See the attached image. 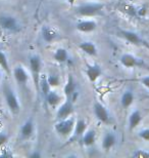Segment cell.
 I'll return each mask as SVG.
<instances>
[{
    "label": "cell",
    "mask_w": 149,
    "mask_h": 158,
    "mask_svg": "<svg viewBox=\"0 0 149 158\" xmlns=\"http://www.w3.org/2000/svg\"><path fill=\"white\" fill-rule=\"evenodd\" d=\"M0 27L4 30L15 32L20 29V24L18 20L10 15H2L0 17Z\"/></svg>",
    "instance_id": "cell-5"
},
{
    "label": "cell",
    "mask_w": 149,
    "mask_h": 158,
    "mask_svg": "<svg viewBox=\"0 0 149 158\" xmlns=\"http://www.w3.org/2000/svg\"><path fill=\"white\" fill-rule=\"evenodd\" d=\"M96 1H100V0H96Z\"/></svg>",
    "instance_id": "cell-34"
},
{
    "label": "cell",
    "mask_w": 149,
    "mask_h": 158,
    "mask_svg": "<svg viewBox=\"0 0 149 158\" xmlns=\"http://www.w3.org/2000/svg\"><path fill=\"white\" fill-rule=\"evenodd\" d=\"M29 65L32 71V76L34 79V83L36 85L37 91H40V72L41 67H42V63L41 59L38 56H32L29 60Z\"/></svg>",
    "instance_id": "cell-2"
},
{
    "label": "cell",
    "mask_w": 149,
    "mask_h": 158,
    "mask_svg": "<svg viewBox=\"0 0 149 158\" xmlns=\"http://www.w3.org/2000/svg\"><path fill=\"white\" fill-rule=\"evenodd\" d=\"M142 120V114L139 110H134L129 116V128L133 131L140 124Z\"/></svg>",
    "instance_id": "cell-13"
},
{
    "label": "cell",
    "mask_w": 149,
    "mask_h": 158,
    "mask_svg": "<svg viewBox=\"0 0 149 158\" xmlns=\"http://www.w3.org/2000/svg\"><path fill=\"white\" fill-rule=\"evenodd\" d=\"M139 137L144 141H149V128H144L139 132Z\"/></svg>",
    "instance_id": "cell-28"
},
{
    "label": "cell",
    "mask_w": 149,
    "mask_h": 158,
    "mask_svg": "<svg viewBox=\"0 0 149 158\" xmlns=\"http://www.w3.org/2000/svg\"><path fill=\"white\" fill-rule=\"evenodd\" d=\"M0 67H1L3 70L5 72L9 73V65H8V61H7V58H6L5 53L0 52Z\"/></svg>",
    "instance_id": "cell-25"
},
{
    "label": "cell",
    "mask_w": 149,
    "mask_h": 158,
    "mask_svg": "<svg viewBox=\"0 0 149 158\" xmlns=\"http://www.w3.org/2000/svg\"><path fill=\"white\" fill-rule=\"evenodd\" d=\"M116 144V137L113 132H107L102 140V148L104 150H110Z\"/></svg>",
    "instance_id": "cell-15"
},
{
    "label": "cell",
    "mask_w": 149,
    "mask_h": 158,
    "mask_svg": "<svg viewBox=\"0 0 149 158\" xmlns=\"http://www.w3.org/2000/svg\"><path fill=\"white\" fill-rule=\"evenodd\" d=\"M34 134V122L33 120H28L23 124L21 128V135L24 139H28L32 137Z\"/></svg>",
    "instance_id": "cell-17"
},
{
    "label": "cell",
    "mask_w": 149,
    "mask_h": 158,
    "mask_svg": "<svg viewBox=\"0 0 149 158\" xmlns=\"http://www.w3.org/2000/svg\"><path fill=\"white\" fill-rule=\"evenodd\" d=\"M48 82H49V85L51 87H57L60 85V78L58 75L56 74H50L48 77Z\"/></svg>",
    "instance_id": "cell-26"
},
{
    "label": "cell",
    "mask_w": 149,
    "mask_h": 158,
    "mask_svg": "<svg viewBox=\"0 0 149 158\" xmlns=\"http://www.w3.org/2000/svg\"><path fill=\"white\" fill-rule=\"evenodd\" d=\"M120 34H122V36L128 41V42L134 44V45H140V44L143 42V40L141 39V37L136 32H133V31L122 30L120 31Z\"/></svg>",
    "instance_id": "cell-10"
},
{
    "label": "cell",
    "mask_w": 149,
    "mask_h": 158,
    "mask_svg": "<svg viewBox=\"0 0 149 158\" xmlns=\"http://www.w3.org/2000/svg\"><path fill=\"white\" fill-rule=\"evenodd\" d=\"M86 75L91 82H95L98 78L101 76V75H102V70H101L99 65H96V64L87 65Z\"/></svg>",
    "instance_id": "cell-9"
},
{
    "label": "cell",
    "mask_w": 149,
    "mask_h": 158,
    "mask_svg": "<svg viewBox=\"0 0 149 158\" xmlns=\"http://www.w3.org/2000/svg\"><path fill=\"white\" fill-rule=\"evenodd\" d=\"M45 99L47 101V103H48L50 106H56L60 102L59 94L56 93V91H53V90L49 91L48 94L45 97Z\"/></svg>",
    "instance_id": "cell-23"
},
{
    "label": "cell",
    "mask_w": 149,
    "mask_h": 158,
    "mask_svg": "<svg viewBox=\"0 0 149 158\" xmlns=\"http://www.w3.org/2000/svg\"><path fill=\"white\" fill-rule=\"evenodd\" d=\"M140 81H141V83L143 84L145 87L149 88V76H145V77H143Z\"/></svg>",
    "instance_id": "cell-30"
},
{
    "label": "cell",
    "mask_w": 149,
    "mask_h": 158,
    "mask_svg": "<svg viewBox=\"0 0 149 158\" xmlns=\"http://www.w3.org/2000/svg\"><path fill=\"white\" fill-rule=\"evenodd\" d=\"M50 87L51 86L49 85L48 79H47V77L45 76V75H43V76L40 78V90L44 96V98L48 94V93L50 91Z\"/></svg>",
    "instance_id": "cell-24"
},
{
    "label": "cell",
    "mask_w": 149,
    "mask_h": 158,
    "mask_svg": "<svg viewBox=\"0 0 149 158\" xmlns=\"http://www.w3.org/2000/svg\"><path fill=\"white\" fill-rule=\"evenodd\" d=\"M120 64L126 68H134V67H137V66L141 65L140 60L136 58L135 56L131 55V53H124V55L120 56Z\"/></svg>",
    "instance_id": "cell-8"
},
{
    "label": "cell",
    "mask_w": 149,
    "mask_h": 158,
    "mask_svg": "<svg viewBox=\"0 0 149 158\" xmlns=\"http://www.w3.org/2000/svg\"><path fill=\"white\" fill-rule=\"evenodd\" d=\"M86 122L84 119H79L76 122L75 129H74V139H79L81 137H83L85 131H86Z\"/></svg>",
    "instance_id": "cell-19"
},
{
    "label": "cell",
    "mask_w": 149,
    "mask_h": 158,
    "mask_svg": "<svg viewBox=\"0 0 149 158\" xmlns=\"http://www.w3.org/2000/svg\"><path fill=\"white\" fill-rule=\"evenodd\" d=\"M75 90H76L75 79L73 78V76L71 74H69V77H68V81H66L65 86V88H63V91H65V94L66 99H72L73 94H75Z\"/></svg>",
    "instance_id": "cell-14"
},
{
    "label": "cell",
    "mask_w": 149,
    "mask_h": 158,
    "mask_svg": "<svg viewBox=\"0 0 149 158\" xmlns=\"http://www.w3.org/2000/svg\"><path fill=\"white\" fill-rule=\"evenodd\" d=\"M41 154L40 153H34V154H31V157H40Z\"/></svg>",
    "instance_id": "cell-32"
},
{
    "label": "cell",
    "mask_w": 149,
    "mask_h": 158,
    "mask_svg": "<svg viewBox=\"0 0 149 158\" xmlns=\"http://www.w3.org/2000/svg\"><path fill=\"white\" fill-rule=\"evenodd\" d=\"M76 28H77V30L80 31V32L88 33V32H92V31L96 30L97 24L92 20L81 21L76 25Z\"/></svg>",
    "instance_id": "cell-11"
},
{
    "label": "cell",
    "mask_w": 149,
    "mask_h": 158,
    "mask_svg": "<svg viewBox=\"0 0 149 158\" xmlns=\"http://www.w3.org/2000/svg\"><path fill=\"white\" fill-rule=\"evenodd\" d=\"M14 76L15 80H17L20 84H26L28 82V79H29L27 71L25 70L22 66H17V67H14Z\"/></svg>",
    "instance_id": "cell-12"
},
{
    "label": "cell",
    "mask_w": 149,
    "mask_h": 158,
    "mask_svg": "<svg viewBox=\"0 0 149 158\" xmlns=\"http://www.w3.org/2000/svg\"><path fill=\"white\" fill-rule=\"evenodd\" d=\"M145 12H146V8H145V7H142V8H140V9L138 10L139 15H145Z\"/></svg>",
    "instance_id": "cell-31"
},
{
    "label": "cell",
    "mask_w": 149,
    "mask_h": 158,
    "mask_svg": "<svg viewBox=\"0 0 149 158\" xmlns=\"http://www.w3.org/2000/svg\"><path fill=\"white\" fill-rule=\"evenodd\" d=\"M4 98H5V102L7 104L10 112L14 115L18 114L21 111V105H20V102H18V99L10 87H5Z\"/></svg>",
    "instance_id": "cell-3"
},
{
    "label": "cell",
    "mask_w": 149,
    "mask_h": 158,
    "mask_svg": "<svg viewBox=\"0 0 149 158\" xmlns=\"http://www.w3.org/2000/svg\"><path fill=\"white\" fill-rule=\"evenodd\" d=\"M79 47H80L85 53H87V55H89V56L97 55V47L93 42H91V41H84V42L79 44Z\"/></svg>",
    "instance_id": "cell-18"
},
{
    "label": "cell",
    "mask_w": 149,
    "mask_h": 158,
    "mask_svg": "<svg viewBox=\"0 0 149 158\" xmlns=\"http://www.w3.org/2000/svg\"><path fill=\"white\" fill-rule=\"evenodd\" d=\"M135 100V96L133 94L132 90H126L125 93L123 94L122 98H120V104L124 108H129L130 106L132 105L133 102Z\"/></svg>",
    "instance_id": "cell-20"
},
{
    "label": "cell",
    "mask_w": 149,
    "mask_h": 158,
    "mask_svg": "<svg viewBox=\"0 0 149 158\" xmlns=\"http://www.w3.org/2000/svg\"><path fill=\"white\" fill-rule=\"evenodd\" d=\"M0 80H1V72H0Z\"/></svg>",
    "instance_id": "cell-33"
},
{
    "label": "cell",
    "mask_w": 149,
    "mask_h": 158,
    "mask_svg": "<svg viewBox=\"0 0 149 158\" xmlns=\"http://www.w3.org/2000/svg\"><path fill=\"white\" fill-rule=\"evenodd\" d=\"M132 156L137 158H149V151L144 149H137L133 152Z\"/></svg>",
    "instance_id": "cell-27"
},
{
    "label": "cell",
    "mask_w": 149,
    "mask_h": 158,
    "mask_svg": "<svg viewBox=\"0 0 149 158\" xmlns=\"http://www.w3.org/2000/svg\"><path fill=\"white\" fill-rule=\"evenodd\" d=\"M75 111L74 104L72 102V99H66V101L59 107L57 113H56V117L58 120L66 119L71 116Z\"/></svg>",
    "instance_id": "cell-6"
},
{
    "label": "cell",
    "mask_w": 149,
    "mask_h": 158,
    "mask_svg": "<svg viewBox=\"0 0 149 158\" xmlns=\"http://www.w3.org/2000/svg\"><path fill=\"white\" fill-rule=\"evenodd\" d=\"M104 4L100 2L85 3L76 8V14L80 17H95L102 14Z\"/></svg>",
    "instance_id": "cell-1"
},
{
    "label": "cell",
    "mask_w": 149,
    "mask_h": 158,
    "mask_svg": "<svg viewBox=\"0 0 149 158\" xmlns=\"http://www.w3.org/2000/svg\"><path fill=\"white\" fill-rule=\"evenodd\" d=\"M95 140H96V132L94 131H85V134L83 135V144L85 146L90 147L95 143Z\"/></svg>",
    "instance_id": "cell-21"
},
{
    "label": "cell",
    "mask_w": 149,
    "mask_h": 158,
    "mask_svg": "<svg viewBox=\"0 0 149 158\" xmlns=\"http://www.w3.org/2000/svg\"><path fill=\"white\" fill-rule=\"evenodd\" d=\"M75 125H76V121L74 118H66V119H62L59 120V121L55 124V131L58 132L60 135H63V137H66V135H69L73 134L75 129Z\"/></svg>",
    "instance_id": "cell-4"
},
{
    "label": "cell",
    "mask_w": 149,
    "mask_h": 158,
    "mask_svg": "<svg viewBox=\"0 0 149 158\" xmlns=\"http://www.w3.org/2000/svg\"><path fill=\"white\" fill-rule=\"evenodd\" d=\"M57 36H58L57 32H56L54 29H52L51 27L46 26L42 29V37L46 42H48V43L53 42V41L57 38Z\"/></svg>",
    "instance_id": "cell-16"
},
{
    "label": "cell",
    "mask_w": 149,
    "mask_h": 158,
    "mask_svg": "<svg viewBox=\"0 0 149 158\" xmlns=\"http://www.w3.org/2000/svg\"><path fill=\"white\" fill-rule=\"evenodd\" d=\"M7 141H8V135H6L5 132H0V148H1L3 145H5Z\"/></svg>",
    "instance_id": "cell-29"
},
{
    "label": "cell",
    "mask_w": 149,
    "mask_h": 158,
    "mask_svg": "<svg viewBox=\"0 0 149 158\" xmlns=\"http://www.w3.org/2000/svg\"><path fill=\"white\" fill-rule=\"evenodd\" d=\"M94 114L99 121L101 122H108L109 120V113L107 111V109L104 107L102 104L100 103H95L94 104Z\"/></svg>",
    "instance_id": "cell-7"
},
{
    "label": "cell",
    "mask_w": 149,
    "mask_h": 158,
    "mask_svg": "<svg viewBox=\"0 0 149 158\" xmlns=\"http://www.w3.org/2000/svg\"><path fill=\"white\" fill-rule=\"evenodd\" d=\"M69 59V55H68V52H66V49L65 48H57L55 50L54 52V60L59 64H63V63H65L68 61Z\"/></svg>",
    "instance_id": "cell-22"
}]
</instances>
